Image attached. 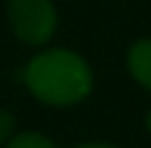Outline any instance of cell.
Masks as SVG:
<instances>
[{"instance_id":"obj_5","label":"cell","mask_w":151,"mask_h":148,"mask_svg":"<svg viewBox=\"0 0 151 148\" xmlns=\"http://www.w3.org/2000/svg\"><path fill=\"white\" fill-rule=\"evenodd\" d=\"M16 132V117L5 109H0V148L11 140V135Z\"/></svg>"},{"instance_id":"obj_6","label":"cell","mask_w":151,"mask_h":148,"mask_svg":"<svg viewBox=\"0 0 151 148\" xmlns=\"http://www.w3.org/2000/svg\"><path fill=\"white\" fill-rule=\"evenodd\" d=\"M72 148H119V146L106 143V140H88V143H77V146H72Z\"/></svg>"},{"instance_id":"obj_2","label":"cell","mask_w":151,"mask_h":148,"mask_svg":"<svg viewBox=\"0 0 151 148\" xmlns=\"http://www.w3.org/2000/svg\"><path fill=\"white\" fill-rule=\"evenodd\" d=\"M5 19L13 37L27 48H45L58 32V8L53 0H5Z\"/></svg>"},{"instance_id":"obj_3","label":"cell","mask_w":151,"mask_h":148,"mask_svg":"<svg viewBox=\"0 0 151 148\" xmlns=\"http://www.w3.org/2000/svg\"><path fill=\"white\" fill-rule=\"evenodd\" d=\"M125 66L133 82L151 93V37H138L135 42H130L125 53Z\"/></svg>"},{"instance_id":"obj_4","label":"cell","mask_w":151,"mask_h":148,"mask_svg":"<svg viewBox=\"0 0 151 148\" xmlns=\"http://www.w3.org/2000/svg\"><path fill=\"white\" fill-rule=\"evenodd\" d=\"M3 148H58V143L37 130H21V132L16 130Z\"/></svg>"},{"instance_id":"obj_7","label":"cell","mask_w":151,"mask_h":148,"mask_svg":"<svg viewBox=\"0 0 151 148\" xmlns=\"http://www.w3.org/2000/svg\"><path fill=\"white\" fill-rule=\"evenodd\" d=\"M143 124H146V132L151 135V109L146 111V119H143Z\"/></svg>"},{"instance_id":"obj_1","label":"cell","mask_w":151,"mask_h":148,"mask_svg":"<svg viewBox=\"0 0 151 148\" xmlns=\"http://www.w3.org/2000/svg\"><path fill=\"white\" fill-rule=\"evenodd\" d=\"M27 93L50 109H74L90 98L96 74L90 61L72 48H40L21 69Z\"/></svg>"}]
</instances>
